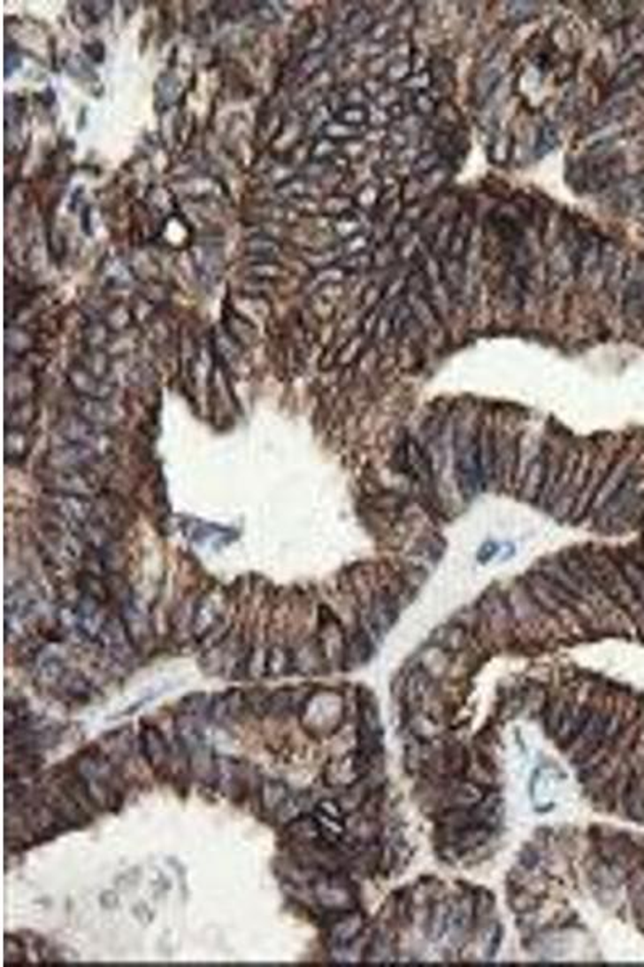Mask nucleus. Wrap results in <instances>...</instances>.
Listing matches in <instances>:
<instances>
[{
	"mask_svg": "<svg viewBox=\"0 0 644 967\" xmlns=\"http://www.w3.org/2000/svg\"><path fill=\"white\" fill-rule=\"evenodd\" d=\"M72 770L84 788L92 808L100 811H117L123 805V793L117 782V766L104 750L89 748L76 754Z\"/></svg>",
	"mask_w": 644,
	"mask_h": 967,
	"instance_id": "1",
	"label": "nucleus"
},
{
	"mask_svg": "<svg viewBox=\"0 0 644 967\" xmlns=\"http://www.w3.org/2000/svg\"><path fill=\"white\" fill-rule=\"evenodd\" d=\"M456 457L455 473L457 487L464 499H472L482 489L485 479L482 471V428L463 426L455 440Z\"/></svg>",
	"mask_w": 644,
	"mask_h": 967,
	"instance_id": "2",
	"label": "nucleus"
},
{
	"mask_svg": "<svg viewBox=\"0 0 644 967\" xmlns=\"http://www.w3.org/2000/svg\"><path fill=\"white\" fill-rule=\"evenodd\" d=\"M298 715L306 731L313 734H331L341 725L343 701L335 692L316 690L302 700Z\"/></svg>",
	"mask_w": 644,
	"mask_h": 967,
	"instance_id": "3",
	"label": "nucleus"
},
{
	"mask_svg": "<svg viewBox=\"0 0 644 967\" xmlns=\"http://www.w3.org/2000/svg\"><path fill=\"white\" fill-rule=\"evenodd\" d=\"M41 483L49 492L68 493L80 497H94L102 489V477L97 468H47L39 473Z\"/></svg>",
	"mask_w": 644,
	"mask_h": 967,
	"instance_id": "4",
	"label": "nucleus"
},
{
	"mask_svg": "<svg viewBox=\"0 0 644 967\" xmlns=\"http://www.w3.org/2000/svg\"><path fill=\"white\" fill-rule=\"evenodd\" d=\"M586 564H588L593 581L596 583V585H600L602 591L608 592L614 600L622 601L624 605H630L632 601L638 600L635 592L626 581L620 566L614 563L606 553L591 552L586 558Z\"/></svg>",
	"mask_w": 644,
	"mask_h": 967,
	"instance_id": "5",
	"label": "nucleus"
},
{
	"mask_svg": "<svg viewBox=\"0 0 644 967\" xmlns=\"http://www.w3.org/2000/svg\"><path fill=\"white\" fill-rule=\"evenodd\" d=\"M57 432L65 444H74L80 447L90 448L102 457H107L113 448V437L108 434V429L82 420L76 413L63 418L62 422H58Z\"/></svg>",
	"mask_w": 644,
	"mask_h": 967,
	"instance_id": "6",
	"label": "nucleus"
},
{
	"mask_svg": "<svg viewBox=\"0 0 644 967\" xmlns=\"http://www.w3.org/2000/svg\"><path fill=\"white\" fill-rule=\"evenodd\" d=\"M45 510L55 518L65 521L72 529H78L84 524L96 521V502L89 497L68 495V493H45L42 500Z\"/></svg>",
	"mask_w": 644,
	"mask_h": 967,
	"instance_id": "7",
	"label": "nucleus"
},
{
	"mask_svg": "<svg viewBox=\"0 0 644 967\" xmlns=\"http://www.w3.org/2000/svg\"><path fill=\"white\" fill-rule=\"evenodd\" d=\"M37 607H39V595L33 589L21 587L12 592V595L7 593V601H5L7 636L23 634L27 627L31 626L33 621L37 618Z\"/></svg>",
	"mask_w": 644,
	"mask_h": 967,
	"instance_id": "8",
	"label": "nucleus"
},
{
	"mask_svg": "<svg viewBox=\"0 0 644 967\" xmlns=\"http://www.w3.org/2000/svg\"><path fill=\"white\" fill-rule=\"evenodd\" d=\"M215 784L234 803H242L249 793V770L245 768V762L235 758L218 756Z\"/></svg>",
	"mask_w": 644,
	"mask_h": 967,
	"instance_id": "9",
	"label": "nucleus"
},
{
	"mask_svg": "<svg viewBox=\"0 0 644 967\" xmlns=\"http://www.w3.org/2000/svg\"><path fill=\"white\" fill-rule=\"evenodd\" d=\"M224 611H226V597L223 591L211 589L206 592L205 595L197 601L192 621H190L194 637L197 640H202L208 634H211L218 626V623L223 618Z\"/></svg>",
	"mask_w": 644,
	"mask_h": 967,
	"instance_id": "10",
	"label": "nucleus"
},
{
	"mask_svg": "<svg viewBox=\"0 0 644 967\" xmlns=\"http://www.w3.org/2000/svg\"><path fill=\"white\" fill-rule=\"evenodd\" d=\"M74 413L82 420L92 422L104 429L115 428L118 424L125 422L126 410L117 402H111V398H89V397H78L74 405Z\"/></svg>",
	"mask_w": 644,
	"mask_h": 967,
	"instance_id": "11",
	"label": "nucleus"
},
{
	"mask_svg": "<svg viewBox=\"0 0 644 967\" xmlns=\"http://www.w3.org/2000/svg\"><path fill=\"white\" fill-rule=\"evenodd\" d=\"M359 715H361L358 732L359 754L369 762L372 756H376L379 745H380L379 709L371 695L363 697L359 701Z\"/></svg>",
	"mask_w": 644,
	"mask_h": 967,
	"instance_id": "12",
	"label": "nucleus"
},
{
	"mask_svg": "<svg viewBox=\"0 0 644 967\" xmlns=\"http://www.w3.org/2000/svg\"><path fill=\"white\" fill-rule=\"evenodd\" d=\"M99 638L104 650L118 663H129L133 660L135 646L127 634L123 618L110 616L100 632Z\"/></svg>",
	"mask_w": 644,
	"mask_h": 967,
	"instance_id": "13",
	"label": "nucleus"
},
{
	"mask_svg": "<svg viewBox=\"0 0 644 967\" xmlns=\"http://www.w3.org/2000/svg\"><path fill=\"white\" fill-rule=\"evenodd\" d=\"M247 713H250L247 692L231 689L215 695L208 707V717L218 724H231L241 721Z\"/></svg>",
	"mask_w": 644,
	"mask_h": 967,
	"instance_id": "14",
	"label": "nucleus"
},
{
	"mask_svg": "<svg viewBox=\"0 0 644 967\" xmlns=\"http://www.w3.org/2000/svg\"><path fill=\"white\" fill-rule=\"evenodd\" d=\"M104 460L102 455L90 448L62 442L54 447L45 458L47 468H97Z\"/></svg>",
	"mask_w": 644,
	"mask_h": 967,
	"instance_id": "15",
	"label": "nucleus"
},
{
	"mask_svg": "<svg viewBox=\"0 0 644 967\" xmlns=\"http://www.w3.org/2000/svg\"><path fill=\"white\" fill-rule=\"evenodd\" d=\"M141 750L153 770H166L170 762V744L157 725L145 724L141 731Z\"/></svg>",
	"mask_w": 644,
	"mask_h": 967,
	"instance_id": "16",
	"label": "nucleus"
},
{
	"mask_svg": "<svg viewBox=\"0 0 644 967\" xmlns=\"http://www.w3.org/2000/svg\"><path fill=\"white\" fill-rule=\"evenodd\" d=\"M402 457L412 479L418 481L422 489H430L433 485V469L426 450L416 440L408 439L402 445Z\"/></svg>",
	"mask_w": 644,
	"mask_h": 967,
	"instance_id": "17",
	"label": "nucleus"
},
{
	"mask_svg": "<svg viewBox=\"0 0 644 967\" xmlns=\"http://www.w3.org/2000/svg\"><path fill=\"white\" fill-rule=\"evenodd\" d=\"M102 605L104 603L82 595L78 605L74 607L76 616H78V629L82 636L88 638H99L100 632L108 619Z\"/></svg>",
	"mask_w": 644,
	"mask_h": 967,
	"instance_id": "18",
	"label": "nucleus"
},
{
	"mask_svg": "<svg viewBox=\"0 0 644 967\" xmlns=\"http://www.w3.org/2000/svg\"><path fill=\"white\" fill-rule=\"evenodd\" d=\"M396 618H398V605L392 597V593L388 592L377 593L369 607V624L372 627V630L379 636H382L394 626Z\"/></svg>",
	"mask_w": 644,
	"mask_h": 967,
	"instance_id": "19",
	"label": "nucleus"
},
{
	"mask_svg": "<svg viewBox=\"0 0 644 967\" xmlns=\"http://www.w3.org/2000/svg\"><path fill=\"white\" fill-rule=\"evenodd\" d=\"M70 384L78 397H89V398H111L113 397V385L105 383L104 377L96 376L94 373L76 369L70 373Z\"/></svg>",
	"mask_w": 644,
	"mask_h": 967,
	"instance_id": "20",
	"label": "nucleus"
},
{
	"mask_svg": "<svg viewBox=\"0 0 644 967\" xmlns=\"http://www.w3.org/2000/svg\"><path fill=\"white\" fill-rule=\"evenodd\" d=\"M314 894L327 911L349 909V906L351 905L349 886H343L341 882L335 880V878H326L324 882H319L314 886Z\"/></svg>",
	"mask_w": 644,
	"mask_h": 967,
	"instance_id": "21",
	"label": "nucleus"
},
{
	"mask_svg": "<svg viewBox=\"0 0 644 967\" xmlns=\"http://www.w3.org/2000/svg\"><path fill=\"white\" fill-rule=\"evenodd\" d=\"M258 793H260L261 809L266 815L274 816L280 805L286 801L287 797L290 795V790L284 780L266 779L261 782Z\"/></svg>",
	"mask_w": 644,
	"mask_h": 967,
	"instance_id": "22",
	"label": "nucleus"
},
{
	"mask_svg": "<svg viewBox=\"0 0 644 967\" xmlns=\"http://www.w3.org/2000/svg\"><path fill=\"white\" fill-rule=\"evenodd\" d=\"M37 414H39V410H37L34 398L12 403L7 406V414H5L7 429L27 430L36 422Z\"/></svg>",
	"mask_w": 644,
	"mask_h": 967,
	"instance_id": "23",
	"label": "nucleus"
},
{
	"mask_svg": "<svg viewBox=\"0 0 644 967\" xmlns=\"http://www.w3.org/2000/svg\"><path fill=\"white\" fill-rule=\"evenodd\" d=\"M632 468L626 463V461H618L617 465L614 466V469L610 471V475L608 476V479L604 483L601 484L600 489L594 493V497L591 499V507L596 510V508H602L606 503L609 502V499L616 493L618 487L622 485V483L625 481L626 476L630 475Z\"/></svg>",
	"mask_w": 644,
	"mask_h": 967,
	"instance_id": "24",
	"label": "nucleus"
},
{
	"mask_svg": "<svg viewBox=\"0 0 644 967\" xmlns=\"http://www.w3.org/2000/svg\"><path fill=\"white\" fill-rule=\"evenodd\" d=\"M548 463L549 461L546 458L545 452H540L537 457L533 458V461H530V465H528L524 493L530 500H535L538 497H541L543 487H545L546 475H548Z\"/></svg>",
	"mask_w": 644,
	"mask_h": 967,
	"instance_id": "25",
	"label": "nucleus"
},
{
	"mask_svg": "<svg viewBox=\"0 0 644 967\" xmlns=\"http://www.w3.org/2000/svg\"><path fill=\"white\" fill-rule=\"evenodd\" d=\"M427 690H429V674L421 668L414 669L404 682L402 699H404L406 707L411 708V709L421 707L422 701L427 695Z\"/></svg>",
	"mask_w": 644,
	"mask_h": 967,
	"instance_id": "26",
	"label": "nucleus"
},
{
	"mask_svg": "<svg viewBox=\"0 0 644 967\" xmlns=\"http://www.w3.org/2000/svg\"><path fill=\"white\" fill-rule=\"evenodd\" d=\"M58 687H62L63 695L74 703H88L92 699L90 682L76 672L66 671Z\"/></svg>",
	"mask_w": 644,
	"mask_h": 967,
	"instance_id": "27",
	"label": "nucleus"
},
{
	"mask_svg": "<svg viewBox=\"0 0 644 967\" xmlns=\"http://www.w3.org/2000/svg\"><path fill=\"white\" fill-rule=\"evenodd\" d=\"M66 668L60 658H47L37 669L36 682L41 689L54 690L60 685Z\"/></svg>",
	"mask_w": 644,
	"mask_h": 967,
	"instance_id": "28",
	"label": "nucleus"
},
{
	"mask_svg": "<svg viewBox=\"0 0 644 967\" xmlns=\"http://www.w3.org/2000/svg\"><path fill=\"white\" fill-rule=\"evenodd\" d=\"M292 668H294V654L282 645H274L264 660V674L271 677H280Z\"/></svg>",
	"mask_w": 644,
	"mask_h": 967,
	"instance_id": "29",
	"label": "nucleus"
},
{
	"mask_svg": "<svg viewBox=\"0 0 644 967\" xmlns=\"http://www.w3.org/2000/svg\"><path fill=\"white\" fill-rule=\"evenodd\" d=\"M296 709V689H278L268 697V716H288Z\"/></svg>",
	"mask_w": 644,
	"mask_h": 967,
	"instance_id": "30",
	"label": "nucleus"
},
{
	"mask_svg": "<svg viewBox=\"0 0 644 967\" xmlns=\"http://www.w3.org/2000/svg\"><path fill=\"white\" fill-rule=\"evenodd\" d=\"M31 450V439L27 430L7 429L5 432V458L9 461H23Z\"/></svg>",
	"mask_w": 644,
	"mask_h": 967,
	"instance_id": "31",
	"label": "nucleus"
},
{
	"mask_svg": "<svg viewBox=\"0 0 644 967\" xmlns=\"http://www.w3.org/2000/svg\"><path fill=\"white\" fill-rule=\"evenodd\" d=\"M372 654V644L366 630H358L351 640L345 644V663L363 664Z\"/></svg>",
	"mask_w": 644,
	"mask_h": 967,
	"instance_id": "32",
	"label": "nucleus"
},
{
	"mask_svg": "<svg viewBox=\"0 0 644 967\" xmlns=\"http://www.w3.org/2000/svg\"><path fill=\"white\" fill-rule=\"evenodd\" d=\"M618 566L635 592L636 599L644 607V566L636 563L632 558H622Z\"/></svg>",
	"mask_w": 644,
	"mask_h": 967,
	"instance_id": "33",
	"label": "nucleus"
},
{
	"mask_svg": "<svg viewBox=\"0 0 644 967\" xmlns=\"http://www.w3.org/2000/svg\"><path fill=\"white\" fill-rule=\"evenodd\" d=\"M78 585H80L82 595H86V597H90V599L100 601V603H105V601H107V585L104 584V581L100 579L97 574H80V579H78Z\"/></svg>",
	"mask_w": 644,
	"mask_h": 967,
	"instance_id": "34",
	"label": "nucleus"
},
{
	"mask_svg": "<svg viewBox=\"0 0 644 967\" xmlns=\"http://www.w3.org/2000/svg\"><path fill=\"white\" fill-rule=\"evenodd\" d=\"M435 638H437L440 646L455 652V650H461L467 644V630L459 624L445 626L439 629Z\"/></svg>",
	"mask_w": 644,
	"mask_h": 967,
	"instance_id": "35",
	"label": "nucleus"
},
{
	"mask_svg": "<svg viewBox=\"0 0 644 967\" xmlns=\"http://www.w3.org/2000/svg\"><path fill=\"white\" fill-rule=\"evenodd\" d=\"M451 916L453 914L448 909L447 905H439L432 911L429 919V932L433 939H437L443 932L447 931Z\"/></svg>",
	"mask_w": 644,
	"mask_h": 967,
	"instance_id": "36",
	"label": "nucleus"
}]
</instances>
